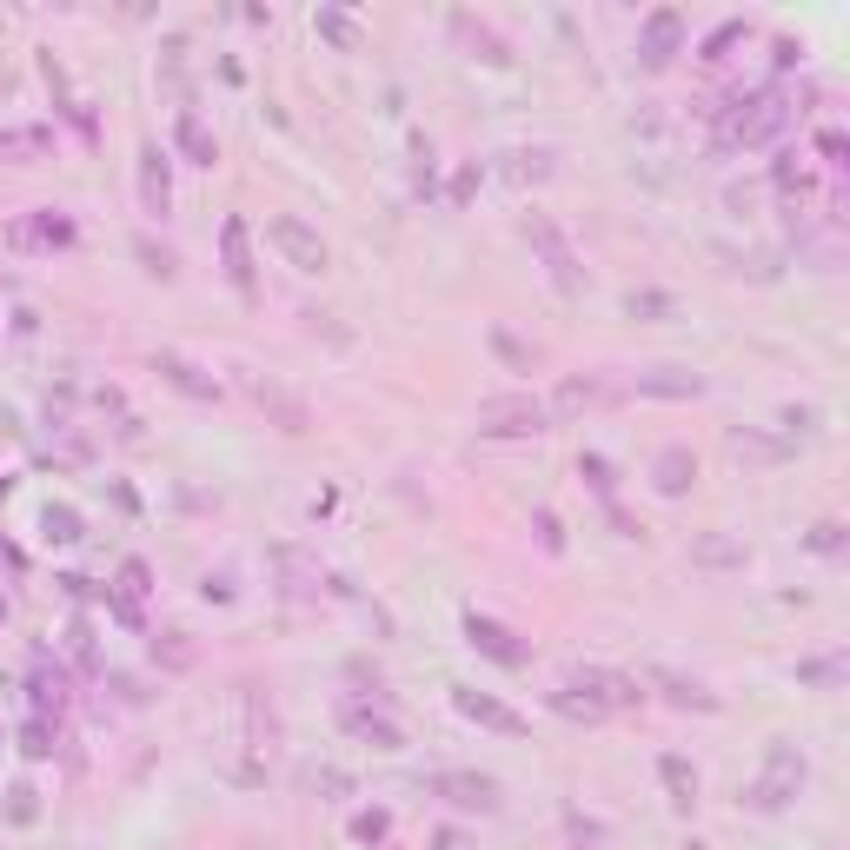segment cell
I'll use <instances>...</instances> for the list:
<instances>
[{
	"label": "cell",
	"mask_w": 850,
	"mask_h": 850,
	"mask_svg": "<svg viewBox=\"0 0 850 850\" xmlns=\"http://www.w3.org/2000/svg\"><path fill=\"white\" fill-rule=\"evenodd\" d=\"M552 425V405L532 399V392H498V399H479V433L485 439H532Z\"/></svg>",
	"instance_id": "1"
},
{
	"label": "cell",
	"mask_w": 850,
	"mask_h": 850,
	"mask_svg": "<svg viewBox=\"0 0 850 850\" xmlns=\"http://www.w3.org/2000/svg\"><path fill=\"white\" fill-rule=\"evenodd\" d=\"M798 791H804V757H798L791 744H778L771 757H764V778L751 784V804H757V811H784Z\"/></svg>",
	"instance_id": "2"
},
{
	"label": "cell",
	"mask_w": 850,
	"mask_h": 850,
	"mask_svg": "<svg viewBox=\"0 0 850 850\" xmlns=\"http://www.w3.org/2000/svg\"><path fill=\"white\" fill-rule=\"evenodd\" d=\"M267 239L286 252V267H293V273H319V267H326V239H319L299 213H280V220L267 226Z\"/></svg>",
	"instance_id": "3"
},
{
	"label": "cell",
	"mask_w": 850,
	"mask_h": 850,
	"mask_svg": "<svg viewBox=\"0 0 850 850\" xmlns=\"http://www.w3.org/2000/svg\"><path fill=\"white\" fill-rule=\"evenodd\" d=\"M526 233H532V246L545 252V273L558 280V293H578V286H585V273H578V252H571V239H565L545 213H532V220H526Z\"/></svg>",
	"instance_id": "4"
},
{
	"label": "cell",
	"mask_w": 850,
	"mask_h": 850,
	"mask_svg": "<svg viewBox=\"0 0 850 850\" xmlns=\"http://www.w3.org/2000/svg\"><path fill=\"white\" fill-rule=\"evenodd\" d=\"M433 791L459 811H498V778H485V771H439Z\"/></svg>",
	"instance_id": "5"
},
{
	"label": "cell",
	"mask_w": 850,
	"mask_h": 850,
	"mask_svg": "<svg viewBox=\"0 0 850 850\" xmlns=\"http://www.w3.org/2000/svg\"><path fill=\"white\" fill-rule=\"evenodd\" d=\"M465 638H472L485 658H498V664H526V658H532V645H519V631H505L498 618H479V612L465 618Z\"/></svg>",
	"instance_id": "6"
},
{
	"label": "cell",
	"mask_w": 850,
	"mask_h": 850,
	"mask_svg": "<svg viewBox=\"0 0 850 850\" xmlns=\"http://www.w3.org/2000/svg\"><path fill=\"white\" fill-rule=\"evenodd\" d=\"M565 685H578V692H591V698H599L605 711H625V705H638V698H645V692L631 685V677H625V671H571V677H565Z\"/></svg>",
	"instance_id": "7"
},
{
	"label": "cell",
	"mask_w": 850,
	"mask_h": 850,
	"mask_svg": "<svg viewBox=\"0 0 850 850\" xmlns=\"http://www.w3.org/2000/svg\"><path fill=\"white\" fill-rule=\"evenodd\" d=\"M677 40H685V21H677L671 8L645 14V34H638V54H645V67H664V60L677 54Z\"/></svg>",
	"instance_id": "8"
},
{
	"label": "cell",
	"mask_w": 850,
	"mask_h": 850,
	"mask_svg": "<svg viewBox=\"0 0 850 850\" xmlns=\"http://www.w3.org/2000/svg\"><path fill=\"white\" fill-rule=\"evenodd\" d=\"M784 120H791V107H784L778 94H764V101H751V114H737V120H731V140L757 146V140H771V133H778Z\"/></svg>",
	"instance_id": "9"
},
{
	"label": "cell",
	"mask_w": 850,
	"mask_h": 850,
	"mask_svg": "<svg viewBox=\"0 0 850 850\" xmlns=\"http://www.w3.org/2000/svg\"><path fill=\"white\" fill-rule=\"evenodd\" d=\"M459 711H465L472 724L498 731V737H526V718H519V711H505V705H498V698H485V692H465V685H459Z\"/></svg>",
	"instance_id": "10"
},
{
	"label": "cell",
	"mask_w": 850,
	"mask_h": 850,
	"mask_svg": "<svg viewBox=\"0 0 850 850\" xmlns=\"http://www.w3.org/2000/svg\"><path fill=\"white\" fill-rule=\"evenodd\" d=\"M339 724H346L359 744H373V751H405L399 724H392V718H379V711H366V705H346V711H339Z\"/></svg>",
	"instance_id": "11"
},
{
	"label": "cell",
	"mask_w": 850,
	"mask_h": 850,
	"mask_svg": "<svg viewBox=\"0 0 850 850\" xmlns=\"http://www.w3.org/2000/svg\"><path fill=\"white\" fill-rule=\"evenodd\" d=\"M638 392H651V399H698L705 379L685 373V366H645V373H638Z\"/></svg>",
	"instance_id": "12"
},
{
	"label": "cell",
	"mask_w": 850,
	"mask_h": 850,
	"mask_svg": "<svg viewBox=\"0 0 850 850\" xmlns=\"http://www.w3.org/2000/svg\"><path fill=\"white\" fill-rule=\"evenodd\" d=\"M140 200H146V213H153V220L166 213V200H174V187H166V160H160V146H146V153H140Z\"/></svg>",
	"instance_id": "13"
},
{
	"label": "cell",
	"mask_w": 850,
	"mask_h": 850,
	"mask_svg": "<svg viewBox=\"0 0 850 850\" xmlns=\"http://www.w3.org/2000/svg\"><path fill=\"white\" fill-rule=\"evenodd\" d=\"M658 778H664V791H671L677 811H692V804H698V771H692L685 757H658Z\"/></svg>",
	"instance_id": "14"
},
{
	"label": "cell",
	"mask_w": 850,
	"mask_h": 850,
	"mask_svg": "<svg viewBox=\"0 0 850 850\" xmlns=\"http://www.w3.org/2000/svg\"><path fill=\"white\" fill-rule=\"evenodd\" d=\"M651 479H658V492H671V498H677V492H685V485L698 479V459L671 446V452H658V465H651Z\"/></svg>",
	"instance_id": "15"
},
{
	"label": "cell",
	"mask_w": 850,
	"mask_h": 850,
	"mask_svg": "<svg viewBox=\"0 0 850 850\" xmlns=\"http://www.w3.org/2000/svg\"><path fill=\"white\" fill-rule=\"evenodd\" d=\"M552 711L558 718H571V724H599V718H612L599 698H591V692H578V685H565V692H552Z\"/></svg>",
	"instance_id": "16"
},
{
	"label": "cell",
	"mask_w": 850,
	"mask_h": 850,
	"mask_svg": "<svg viewBox=\"0 0 850 850\" xmlns=\"http://www.w3.org/2000/svg\"><path fill=\"white\" fill-rule=\"evenodd\" d=\"M160 373L174 379L180 392H193V399H220V386H213V379H200V366H187L180 353H160Z\"/></svg>",
	"instance_id": "17"
},
{
	"label": "cell",
	"mask_w": 850,
	"mask_h": 850,
	"mask_svg": "<svg viewBox=\"0 0 850 850\" xmlns=\"http://www.w3.org/2000/svg\"><path fill=\"white\" fill-rule=\"evenodd\" d=\"M452 34H459L472 54H485V60H505V40H498L485 21H472V14H452Z\"/></svg>",
	"instance_id": "18"
},
{
	"label": "cell",
	"mask_w": 850,
	"mask_h": 850,
	"mask_svg": "<svg viewBox=\"0 0 850 850\" xmlns=\"http://www.w3.org/2000/svg\"><path fill=\"white\" fill-rule=\"evenodd\" d=\"M174 140L193 153V166H213L220 160V146H213V133L200 127V114H180V127H174Z\"/></svg>",
	"instance_id": "19"
},
{
	"label": "cell",
	"mask_w": 850,
	"mask_h": 850,
	"mask_svg": "<svg viewBox=\"0 0 850 850\" xmlns=\"http://www.w3.org/2000/svg\"><path fill=\"white\" fill-rule=\"evenodd\" d=\"M651 677H658V692H664L671 705H698V711H711V705H718L705 685H692V677H677V671H651Z\"/></svg>",
	"instance_id": "20"
},
{
	"label": "cell",
	"mask_w": 850,
	"mask_h": 850,
	"mask_svg": "<svg viewBox=\"0 0 850 850\" xmlns=\"http://www.w3.org/2000/svg\"><path fill=\"white\" fill-rule=\"evenodd\" d=\"M226 273H233V286L252 299V267H246V226L239 220H226Z\"/></svg>",
	"instance_id": "21"
},
{
	"label": "cell",
	"mask_w": 850,
	"mask_h": 850,
	"mask_svg": "<svg viewBox=\"0 0 850 850\" xmlns=\"http://www.w3.org/2000/svg\"><path fill=\"white\" fill-rule=\"evenodd\" d=\"M14 239H21V246H67V239H73V226L47 213V220H34V226H14Z\"/></svg>",
	"instance_id": "22"
},
{
	"label": "cell",
	"mask_w": 850,
	"mask_h": 850,
	"mask_svg": "<svg viewBox=\"0 0 850 850\" xmlns=\"http://www.w3.org/2000/svg\"><path fill=\"white\" fill-rule=\"evenodd\" d=\"M599 399H605V386H599V379H565L552 412H585V405H599Z\"/></svg>",
	"instance_id": "23"
},
{
	"label": "cell",
	"mask_w": 850,
	"mask_h": 850,
	"mask_svg": "<svg viewBox=\"0 0 850 850\" xmlns=\"http://www.w3.org/2000/svg\"><path fill=\"white\" fill-rule=\"evenodd\" d=\"M252 399H260V405H273L286 433H299V425H306V405H299V399H286L280 386H252Z\"/></svg>",
	"instance_id": "24"
},
{
	"label": "cell",
	"mask_w": 850,
	"mask_h": 850,
	"mask_svg": "<svg viewBox=\"0 0 850 850\" xmlns=\"http://www.w3.org/2000/svg\"><path fill=\"white\" fill-rule=\"evenodd\" d=\"M492 353H498L505 366H519V373H532V359H539L526 339H512V332H492Z\"/></svg>",
	"instance_id": "25"
},
{
	"label": "cell",
	"mask_w": 850,
	"mask_h": 850,
	"mask_svg": "<svg viewBox=\"0 0 850 850\" xmlns=\"http://www.w3.org/2000/svg\"><path fill=\"white\" fill-rule=\"evenodd\" d=\"M505 174H512V180H545V174H552V153H512Z\"/></svg>",
	"instance_id": "26"
},
{
	"label": "cell",
	"mask_w": 850,
	"mask_h": 850,
	"mask_svg": "<svg viewBox=\"0 0 850 850\" xmlns=\"http://www.w3.org/2000/svg\"><path fill=\"white\" fill-rule=\"evenodd\" d=\"M731 452H737V459H784V446H771V439H751V433H731Z\"/></svg>",
	"instance_id": "27"
},
{
	"label": "cell",
	"mask_w": 850,
	"mask_h": 850,
	"mask_svg": "<svg viewBox=\"0 0 850 850\" xmlns=\"http://www.w3.org/2000/svg\"><path fill=\"white\" fill-rule=\"evenodd\" d=\"M698 565H744V552H737L731 539H705V545H698Z\"/></svg>",
	"instance_id": "28"
},
{
	"label": "cell",
	"mask_w": 850,
	"mask_h": 850,
	"mask_svg": "<svg viewBox=\"0 0 850 850\" xmlns=\"http://www.w3.org/2000/svg\"><path fill=\"white\" fill-rule=\"evenodd\" d=\"M153 658H166L174 671H187V664H193V645H187L180 631H166V645H153Z\"/></svg>",
	"instance_id": "29"
},
{
	"label": "cell",
	"mask_w": 850,
	"mask_h": 850,
	"mask_svg": "<svg viewBox=\"0 0 850 850\" xmlns=\"http://www.w3.org/2000/svg\"><path fill=\"white\" fill-rule=\"evenodd\" d=\"M319 34H332L339 47H359V34H353V21H346V14H319Z\"/></svg>",
	"instance_id": "30"
},
{
	"label": "cell",
	"mask_w": 850,
	"mask_h": 850,
	"mask_svg": "<svg viewBox=\"0 0 850 850\" xmlns=\"http://www.w3.org/2000/svg\"><path fill=\"white\" fill-rule=\"evenodd\" d=\"M40 146H47V133H34V127L27 133H0V153H40Z\"/></svg>",
	"instance_id": "31"
},
{
	"label": "cell",
	"mask_w": 850,
	"mask_h": 850,
	"mask_svg": "<svg viewBox=\"0 0 850 850\" xmlns=\"http://www.w3.org/2000/svg\"><path fill=\"white\" fill-rule=\"evenodd\" d=\"M140 260H146V273H174V252H166V246H153V239H140Z\"/></svg>",
	"instance_id": "32"
},
{
	"label": "cell",
	"mask_w": 850,
	"mask_h": 850,
	"mask_svg": "<svg viewBox=\"0 0 850 850\" xmlns=\"http://www.w3.org/2000/svg\"><path fill=\"white\" fill-rule=\"evenodd\" d=\"M312 784L332 791V798H346V791H353V778H339V771H312Z\"/></svg>",
	"instance_id": "33"
},
{
	"label": "cell",
	"mask_w": 850,
	"mask_h": 850,
	"mask_svg": "<svg viewBox=\"0 0 850 850\" xmlns=\"http://www.w3.org/2000/svg\"><path fill=\"white\" fill-rule=\"evenodd\" d=\"M631 312H671V299L664 293H631Z\"/></svg>",
	"instance_id": "34"
},
{
	"label": "cell",
	"mask_w": 850,
	"mask_h": 850,
	"mask_svg": "<svg viewBox=\"0 0 850 850\" xmlns=\"http://www.w3.org/2000/svg\"><path fill=\"white\" fill-rule=\"evenodd\" d=\"M353 837H366V843H373V837H386V811H373V817H359V824H353Z\"/></svg>",
	"instance_id": "35"
},
{
	"label": "cell",
	"mask_w": 850,
	"mask_h": 850,
	"mask_svg": "<svg viewBox=\"0 0 850 850\" xmlns=\"http://www.w3.org/2000/svg\"><path fill=\"white\" fill-rule=\"evenodd\" d=\"M433 850H472V837H465V830H439Z\"/></svg>",
	"instance_id": "36"
},
{
	"label": "cell",
	"mask_w": 850,
	"mask_h": 850,
	"mask_svg": "<svg viewBox=\"0 0 850 850\" xmlns=\"http://www.w3.org/2000/svg\"><path fill=\"white\" fill-rule=\"evenodd\" d=\"M571 837H578V843H605V830H599V824H585V817H571Z\"/></svg>",
	"instance_id": "37"
},
{
	"label": "cell",
	"mask_w": 850,
	"mask_h": 850,
	"mask_svg": "<svg viewBox=\"0 0 850 850\" xmlns=\"http://www.w3.org/2000/svg\"><path fill=\"white\" fill-rule=\"evenodd\" d=\"M798 677H824V685H830V677H837V664H830V658H817V664H798Z\"/></svg>",
	"instance_id": "38"
}]
</instances>
